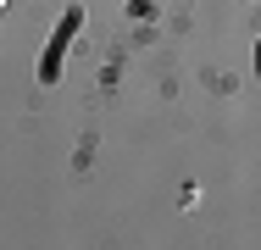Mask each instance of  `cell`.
<instances>
[{
    "label": "cell",
    "instance_id": "6da1fadb",
    "mask_svg": "<svg viewBox=\"0 0 261 250\" xmlns=\"http://www.w3.org/2000/svg\"><path fill=\"white\" fill-rule=\"evenodd\" d=\"M0 6H6V0H0Z\"/></svg>",
    "mask_w": 261,
    "mask_h": 250
}]
</instances>
